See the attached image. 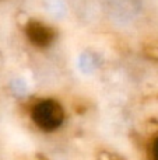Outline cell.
Returning a JSON list of instances; mask_svg holds the SVG:
<instances>
[{"instance_id": "cell-3", "label": "cell", "mask_w": 158, "mask_h": 160, "mask_svg": "<svg viewBox=\"0 0 158 160\" xmlns=\"http://www.w3.org/2000/svg\"><path fill=\"white\" fill-rule=\"evenodd\" d=\"M150 158H151V160H158V136H157L156 139H154L153 145H151Z\"/></svg>"}, {"instance_id": "cell-2", "label": "cell", "mask_w": 158, "mask_h": 160, "mask_svg": "<svg viewBox=\"0 0 158 160\" xmlns=\"http://www.w3.org/2000/svg\"><path fill=\"white\" fill-rule=\"evenodd\" d=\"M25 35L32 45L38 48L49 47L55 39V31L39 21H30L25 27Z\"/></svg>"}, {"instance_id": "cell-1", "label": "cell", "mask_w": 158, "mask_h": 160, "mask_svg": "<svg viewBox=\"0 0 158 160\" xmlns=\"http://www.w3.org/2000/svg\"><path fill=\"white\" fill-rule=\"evenodd\" d=\"M31 117L38 128L50 132L62 125L64 119V111L62 105L55 100H42L32 107Z\"/></svg>"}]
</instances>
